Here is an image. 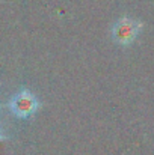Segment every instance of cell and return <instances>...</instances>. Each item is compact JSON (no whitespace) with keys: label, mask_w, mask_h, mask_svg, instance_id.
<instances>
[{"label":"cell","mask_w":154,"mask_h":155,"mask_svg":"<svg viewBox=\"0 0 154 155\" xmlns=\"http://www.w3.org/2000/svg\"><path fill=\"white\" fill-rule=\"evenodd\" d=\"M139 27H141V24L138 21L130 20V18H121L119 21L115 23V26L112 29V36H113L115 42H118L121 45H128L138 36Z\"/></svg>","instance_id":"cell-1"},{"label":"cell","mask_w":154,"mask_h":155,"mask_svg":"<svg viewBox=\"0 0 154 155\" xmlns=\"http://www.w3.org/2000/svg\"><path fill=\"white\" fill-rule=\"evenodd\" d=\"M11 108L18 117H29L32 116L36 108H38V101L36 98L29 94V92H20L17 94L12 101H11Z\"/></svg>","instance_id":"cell-2"}]
</instances>
